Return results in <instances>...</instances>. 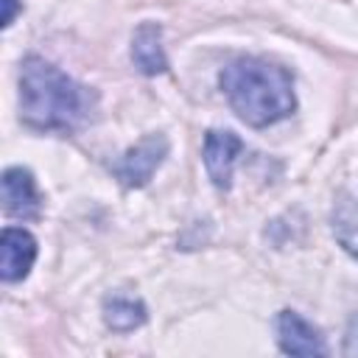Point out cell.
Listing matches in <instances>:
<instances>
[{
  "label": "cell",
  "instance_id": "obj_1",
  "mask_svg": "<svg viewBox=\"0 0 358 358\" xmlns=\"http://www.w3.org/2000/svg\"><path fill=\"white\" fill-rule=\"evenodd\" d=\"M98 92L53 62L31 53L20 62V120L36 131L73 134L92 120Z\"/></svg>",
  "mask_w": 358,
  "mask_h": 358
},
{
  "label": "cell",
  "instance_id": "obj_2",
  "mask_svg": "<svg viewBox=\"0 0 358 358\" xmlns=\"http://www.w3.org/2000/svg\"><path fill=\"white\" fill-rule=\"evenodd\" d=\"M218 87L232 112L252 129L274 126L296 109L294 76L288 67L263 56L232 59L221 70Z\"/></svg>",
  "mask_w": 358,
  "mask_h": 358
},
{
  "label": "cell",
  "instance_id": "obj_3",
  "mask_svg": "<svg viewBox=\"0 0 358 358\" xmlns=\"http://www.w3.org/2000/svg\"><path fill=\"white\" fill-rule=\"evenodd\" d=\"M171 151V143L162 131H151L145 137H140L131 148H126V154L112 165L115 179L126 187V190H137L145 187L151 182V176L157 173V168L165 162Z\"/></svg>",
  "mask_w": 358,
  "mask_h": 358
},
{
  "label": "cell",
  "instance_id": "obj_4",
  "mask_svg": "<svg viewBox=\"0 0 358 358\" xmlns=\"http://www.w3.org/2000/svg\"><path fill=\"white\" fill-rule=\"evenodd\" d=\"M241 151H243V140L229 129H210L204 134L201 159H204L207 176L215 190L227 193L232 187V171H235Z\"/></svg>",
  "mask_w": 358,
  "mask_h": 358
},
{
  "label": "cell",
  "instance_id": "obj_5",
  "mask_svg": "<svg viewBox=\"0 0 358 358\" xmlns=\"http://www.w3.org/2000/svg\"><path fill=\"white\" fill-rule=\"evenodd\" d=\"M3 210L17 221H34L42 215V193L28 168L11 165L3 171Z\"/></svg>",
  "mask_w": 358,
  "mask_h": 358
},
{
  "label": "cell",
  "instance_id": "obj_6",
  "mask_svg": "<svg viewBox=\"0 0 358 358\" xmlns=\"http://www.w3.org/2000/svg\"><path fill=\"white\" fill-rule=\"evenodd\" d=\"M277 344L285 355H327V341L319 327L302 319L296 310H280L274 319Z\"/></svg>",
  "mask_w": 358,
  "mask_h": 358
},
{
  "label": "cell",
  "instance_id": "obj_7",
  "mask_svg": "<svg viewBox=\"0 0 358 358\" xmlns=\"http://www.w3.org/2000/svg\"><path fill=\"white\" fill-rule=\"evenodd\" d=\"M34 260H36V238L22 227H6L0 232V277H3V282L25 280Z\"/></svg>",
  "mask_w": 358,
  "mask_h": 358
},
{
  "label": "cell",
  "instance_id": "obj_8",
  "mask_svg": "<svg viewBox=\"0 0 358 358\" xmlns=\"http://www.w3.org/2000/svg\"><path fill=\"white\" fill-rule=\"evenodd\" d=\"M131 62L143 76H162L168 70V56L162 48V25L140 22L131 34Z\"/></svg>",
  "mask_w": 358,
  "mask_h": 358
},
{
  "label": "cell",
  "instance_id": "obj_9",
  "mask_svg": "<svg viewBox=\"0 0 358 358\" xmlns=\"http://www.w3.org/2000/svg\"><path fill=\"white\" fill-rule=\"evenodd\" d=\"M333 235L338 246L358 260V193H341L338 201L333 204Z\"/></svg>",
  "mask_w": 358,
  "mask_h": 358
},
{
  "label": "cell",
  "instance_id": "obj_10",
  "mask_svg": "<svg viewBox=\"0 0 358 358\" xmlns=\"http://www.w3.org/2000/svg\"><path fill=\"white\" fill-rule=\"evenodd\" d=\"M145 319H148V310H145L143 299H137V296L112 294L103 299V322L115 333H129V330L140 327Z\"/></svg>",
  "mask_w": 358,
  "mask_h": 358
},
{
  "label": "cell",
  "instance_id": "obj_11",
  "mask_svg": "<svg viewBox=\"0 0 358 358\" xmlns=\"http://www.w3.org/2000/svg\"><path fill=\"white\" fill-rule=\"evenodd\" d=\"M0 6H3V28H11V22L17 20V14L22 11V0H0Z\"/></svg>",
  "mask_w": 358,
  "mask_h": 358
}]
</instances>
